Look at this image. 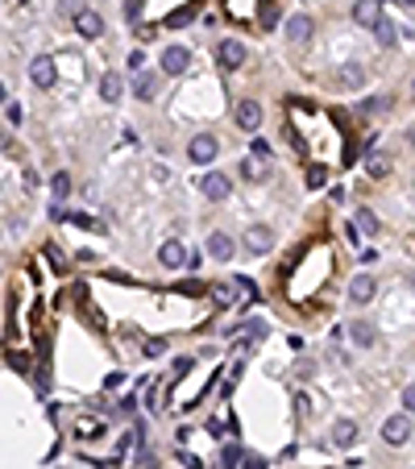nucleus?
I'll list each match as a JSON object with an SVG mask.
<instances>
[{"instance_id":"1","label":"nucleus","mask_w":415,"mask_h":469,"mask_svg":"<svg viewBox=\"0 0 415 469\" xmlns=\"http://www.w3.org/2000/svg\"><path fill=\"white\" fill-rule=\"evenodd\" d=\"M29 79H33V87H54V79H58L54 58H50V54H37V58L29 62Z\"/></svg>"},{"instance_id":"2","label":"nucleus","mask_w":415,"mask_h":469,"mask_svg":"<svg viewBox=\"0 0 415 469\" xmlns=\"http://www.w3.org/2000/svg\"><path fill=\"white\" fill-rule=\"evenodd\" d=\"M382 441L395 445V449L407 445V441H412V420H407V416H391V420L382 424Z\"/></svg>"},{"instance_id":"3","label":"nucleus","mask_w":415,"mask_h":469,"mask_svg":"<svg viewBox=\"0 0 415 469\" xmlns=\"http://www.w3.org/2000/svg\"><path fill=\"white\" fill-rule=\"evenodd\" d=\"M216 58H220V67H224V71H237V67L245 62V46H241L237 37H224V42H220V50H216Z\"/></svg>"},{"instance_id":"4","label":"nucleus","mask_w":415,"mask_h":469,"mask_svg":"<svg viewBox=\"0 0 415 469\" xmlns=\"http://www.w3.org/2000/svg\"><path fill=\"white\" fill-rule=\"evenodd\" d=\"M245 249H249V254H270V249H274V233H270L266 224H249V233H245Z\"/></svg>"},{"instance_id":"5","label":"nucleus","mask_w":415,"mask_h":469,"mask_svg":"<svg viewBox=\"0 0 415 469\" xmlns=\"http://www.w3.org/2000/svg\"><path fill=\"white\" fill-rule=\"evenodd\" d=\"M187 62H191V54H187L183 46H166V50H162V71H166V75H183Z\"/></svg>"},{"instance_id":"6","label":"nucleus","mask_w":415,"mask_h":469,"mask_svg":"<svg viewBox=\"0 0 415 469\" xmlns=\"http://www.w3.org/2000/svg\"><path fill=\"white\" fill-rule=\"evenodd\" d=\"M229 191H233L229 175H220V170H208V175H204V195H208V200H229Z\"/></svg>"},{"instance_id":"7","label":"nucleus","mask_w":415,"mask_h":469,"mask_svg":"<svg viewBox=\"0 0 415 469\" xmlns=\"http://www.w3.org/2000/svg\"><path fill=\"white\" fill-rule=\"evenodd\" d=\"M216 150H220V145H216V137H208V133H204V137H191V145H187L191 162H212Z\"/></svg>"},{"instance_id":"8","label":"nucleus","mask_w":415,"mask_h":469,"mask_svg":"<svg viewBox=\"0 0 415 469\" xmlns=\"http://www.w3.org/2000/svg\"><path fill=\"white\" fill-rule=\"evenodd\" d=\"M183 258H187V249H183V241H179V237L162 241V249H158V262H162V266L179 270V266H183Z\"/></svg>"},{"instance_id":"9","label":"nucleus","mask_w":415,"mask_h":469,"mask_svg":"<svg viewBox=\"0 0 415 469\" xmlns=\"http://www.w3.org/2000/svg\"><path fill=\"white\" fill-rule=\"evenodd\" d=\"M75 29H79L83 37H100V33H104V17L91 12V8H83V12L75 17Z\"/></svg>"},{"instance_id":"10","label":"nucleus","mask_w":415,"mask_h":469,"mask_svg":"<svg viewBox=\"0 0 415 469\" xmlns=\"http://www.w3.org/2000/svg\"><path fill=\"white\" fill-rule=\"evenodd\" d=\"M349 299L353 303H370L374 299V278L370 274H353L349 278Z\"/></svg>"},{"instance_id":"11","label":"nucleus","mask_w":415,"mask_h":469,"mask_svg":"<svg viewBox=\"0 0 415 469\" xmlns=\"http://www.w3.org/2000/svg\"><path fill=\"white\" fill-rule=\"evenodd\" d=\"M312 29H316V25H312V17H308V12H295V17L287 21V37H291V42H308V37H312Z\"/></svg>"},{"instance_id":"12","label":"nucleus","mask_w":415,"mask_h":469,"mask_svg":"<svg viewBox=\"0 0 415 469\" xmlns=\"http://www.w3.org/2000/svg\"><path fill=\"white\" fill-rule=\"evenodd\" d=\"M237 125H241V129H258V125H262V104L241 100V104H237Z\"/></svg>"},{"instance_id":"13","label":"nucleus","mask_w":415,"mask_h":469,"mask_svg":"<svg viewBox=\"0 0 415 469\" xmlns=\"http://www.w3.org/2000/svg\"><path fill=\"white\" fill-rule=\"evenodd\" d=\"M378 17H382L378 0H357V4H353V21H357V25H370V29H374Z\"/></svg>"},{"instance_id":"14","label":"nucleus","mask_w":415,"mask_h":469,"mask_svg":"<svg viewBox=\"0 0 415 469\" xmlns=\"http://www.w3.org/2000/svg\"><path fill=\"white\" fill-rule=\"evenodd\" d=\"M353 441H357V424H353V420H337V424H333V445H337V449H349Z\"/></svg>"},{"instance_id":"15","label":"nucleus","mask_w":415,"mask_h":469,"mask_svg":"<svg viewBox=\"0 0 415 469\" xmlns=\"http://www.w3.org/2000/svg\"><path fill=\"white\" fill-rule=\"evenodd\" d=\"M121 91H125L121 75H116V71H108V75L100 79V96H104V104H116V100H121Z\"/></svg>"},{"instance_id":"16","label":"nucleus","mask_w":415,"mask_h":469,"mask_svg":"<svg viewBox=\"0 0 415 469\" xmlns=\"http://www.w3.org/2000/svg\"><path fill=\"white\" fill-rule=\"evenodd\" d=\"M154 91H158V79H154L150 71H137V79H133V96L150 104V100H154Z\"/></svg>"},{"instance_id":"17","label":"nucleus","mask_w":415,"mask_h":469,"mask_svg":"<svg viewBox=\"0 0 415 469\" xmlns=\"http://www.w3.org/2000/svg\"><path fill=\"white\" fill-rule=\"evenodd\" d=\"M208 258L229 262V258H233V241H229L224 233H212V237H208Z\"/></svg>"},{"instance_id":"18","label":"nucleus","mask_w":415,"mask_h":469,"mask_svg":"<svg viewBox=\"0 0 415 469\" xmlns=\"http://www.w3.org/2000/svg\"><path fill=\"white\" fill-rule=\"evenodd\" d=\"M349 337H353V345L370 349V345H374V324H366V320H353V324H349Z\"/></svg>"},{"instance_id":"19","label":"nucleus","mask_w":415,"mask_h":469,"mask_svg":"<svg viewBox=\"0 0 415 469\" xmlns=\"http://www.w3.org/2000/svg\"><path fill=\"white\" fill-rule=\"evenodd\" d=\"M357 229H362L366 237H378V216H374L370 208H357Z\"/></svg>"},{"instance_id":"20","label":"nucleus","mask_w":415,"mask_h":469,"mask_svg":"<svg viewBox=\"0 0 415 469\" xmlns=\"http://www.w3.org/2000/svg\"><path fill=\"white\" fill-rule=\"evenodd\" d=\"M374 37H378L382 46H395V42H399V37H395V25H391L387 17H378V25H374Z\"/></svg>"},{"instance_id":"21","label":"nucleus","mask_w":415,"mask_h":469,"mask_svg":"<svg viewBox=\"0 0 415 469\" xmlns=\"http://www.w3.org/2000/svg\"><path fill=\"white\" fill-rule=\"evenodd\" d=\"M50 191H54V200H67V195H71V175L58 170V175L50 179Z\"/></svg>"},{"instance_id":"22","label":"nucleus","mask_w":415,"mask_h":469,"mask_svg":"<svg viewBox=\"0 0 415 469\" xmlns=\"http://www.w3.org/2000/svg\"><path fill=\"white\" fill-rule=\"evenodd\" d=\"M324 183H328V166H324V162H316V166L308 170V187H312V191H320Z\"/></svg>"},{"instance_id":"23","label":"nucleus","mask_w":415,"mask_h":469,"mask_svg":"<svg viewBox=\"0 0 415 469\" xmlns=\"http://www.w3.org/2000/svg\"><path fill=\"white\" fill-rule=\"evenodd\" d=\"M241 175H245V179H254V183H258V179H266V166H262V162H258V158H245V162H241Z\"/></svg>"},{"instance_id":"24","label":"nucleus","mask_w":415,"mask_h":469,"mask_svg":"<svg viewBox=\"0 0 415 469\" xmlns=\"http://www.w3.org/2000/svg\"><path fill=\"white\" fill-rule=\"evenodd\" d=\"M233 291H237L233 283H220V287H212V299H216V308H229V303H233Z\"/></svg>"},{"instance_id":"25","label":"nucleus","mask_w":415,"mask_h":469,"mask_svg":"<svg viewBox=\"0 0 415 469\" xmlns=\"http://www.w3.org/2000/svg\"><path fill=\"white\" fill-rule=\"evenodd\" d=\"M141 349H145V357H162V353H166V337H150Z\"/></svg>"},{"instance_id":"26","label":"nucleus","mask_w":415,"mask_h":469,"mask_svg":"<svg viewBox=\"0 0 415 469\" xmlns=\"http://www.w3.org/2000/svg\"><path fill=\"white\" fill-rule=\"evenodd\" d=\"M220 466H224V469H237V466H241V449H237V445H229V449L220 453Z\"/></svg>"},{"instance_id":"27","label":"nucleus","mask_w":415,"mask_h":469,"mask_svg":"<svg viewBox=\"0 0 415 469\" xmlns=\"http://www.w3.org/2000/svg\"><path fill=\"white\" fill-rule=\"evenodd\" d=\"M191 17H195V8H191V4H187V8H175V12H170V17H166V25H187V21H191Z\"/></svg>"},{"instance_id":"28","label":"nucleus","mask_w":415,"mask_h":469,"mask_svg":"<svg viewBox=\"0 0 415 469\" xmlns=\"http://www.w3.org/2000/svg\"><path fill=\"white\" fill-rule=\"evenodd\" d=\"M233 287H237L241 295H249V299H258V287H254V283H249L245 274H237V278H233Z\"/></svg>"},{"instance_id":"29","label":"nucleus","mask_w":415,"mask_h":469,"mask_svg":"<svg viewBox=\"0 0 415 469\" xmlns=\"http://www.w3.org/2000/svg\"><path fill=\"white\" fill-rule=\"evenodd\" d=\"M79 436H100L104 428H100V420H79V428H75Z\"/></svg>"},{"instance_id":"30","label":"nucleus","mask_w":415,"mask_h":469,"mask_svg":"<svg viewBox=\"0 0 415 469\" xmlns=\"http://www.w3.org/2000/svg\"><path fill=\"white\" fill-rule=\"evenodd\" d=\"M387 166H391L387 158H378V154L370 158V175H374V179H382V175H387Z\"/></svg>"},{"instance_id":"31","label":"nucleus","mask_w":415,"mask_h":469,"mask_svg":"<svg viewBox=\"0 0 415 469\" xmlns=\"http://www.w3.org/2000/svg\"><path fill=\"white\" fill-rule=\"evenodd\" d=\"M83 12V0H62V17H79Z\"/></svg>"},{"instance_id":"32","label":"nucleus","mask_w":415,"mask_h":469,"mask_svg":"<svg viewBox=\"0 0 415 469\" xmlns=\"http://www.w3.org/2000/svg\"><path fill=\"white\" fill-rule=\"evenodd\" d=\"M245 337H254V341L266 337V324H262V320H249V324H245Z\"/></svg>"},{"instance_id":"33","label":"nucleus","mask_w":415,"mask_h":469,"mask_svg":"<svg viewBox=\"0 0 415 469\" xmlns=\"http://www.w3.org/2000/svg\"><path fill=\"white\" fill-rule=\"evenodd\" d=\"M8 121L21 125V121H25V108H21V104H8Z\"/></svg>"},{"instance_id":"34","label":"nucleus","mask_w":415,"mask_h":469,"mask_svg":"<svg viewBox=\"0 0 415 469\" xmlns=\"http://www.w3.org/2000/svg\"><path fill=\"white\" fill-rule=\"evenodd\" d=\"M125 12H129V21H137L141 17V0H125Z\"/></svg>"},{"instance_id":"35","label":"nucleus","mask_w":415,"mask_h":469,"mask_svg":"<svg viewBox=\"0 0 415 469\" xmlns=\"http://www.w3.org/2000/svg\"><path fill=\"white\" fill-rule=\"evenodd\" d=\"M241 469H266V461H262V457H254V453H249V457H241Z\"/></svg>"},{"instance_id":"36","label":"nucleus","mask_w":415,"mask_h":469,"mask_svg":"<svg viewBox=\"0 0 415 469\" xmlns=\"http://www.w3.org/2000/svg\"><path fill=\"white\" fill-rule=\"evenodd\" d=\"M254 154H258V158H270V145H266L262 137H254Z\"/></svg>"},{"instance_id":"37","label":"nucleus","mask_w":415,"mask_h":469,"mask_svg":"<svg viewBox=\"0 0 415 469\" xmlns=\"http://www.w3.org/2000/svg\"><path fill=\"white\" fill-rule=\"evenodd\" d=\"M8 362H12L17 370H29V357H25V353H8Z\"/></svg>"},{"instance_id":"38","label":"nucleus","mask_w":415,"mask_h":469,"mask_svg":"<svg viewBox=\"0 0 415 469\" xmlns=\"http://www.w3.org/2000/svg\"><path fill=\"white\" fill-rule=\"evenodd\" d=\"M121 382H125V374H121V370H116V374H108V378H104V387H108V391H116V387H121Z\"/></svg>"},{"instance_id":"39","label":"nucleus","mask_w":415,"mask_h":469,"mask_svg":"<svg viewBox=\"0 0 415 469\" xmlns=\"http://www.w3.org/2000/svg\"><path fill=\"white\" fill-rule=\"evenodd\" d=\"M403 407H407V412H415V382L403 391Z\"/></svg>"},{"instance_id":"40","label":"nucleus","mask_w":415,"mask_h":469,"mask_svg":"<svg viewBox=\"0 0 415 469\" xmlns=\"http://www.w3.org/2000/svg\"><path fill=\"white\" fill-rule=\"evenodd\" d=\"M179 457H183V466H187V469H204V466H200V457H191V453H183V449H179Z\"/></svg>"},{"instance_id":"41","label":"nucleus","mask_w":415,"mask_h":469,"mask_svg":"<svg viewBox=\"0 0 415 469\" xmlns=\"http://www.w3.org/2000/svg\"><path fill=\"white\" fill-rule=\"evenodd\" d=\"M71 220H75V224H79V229H96V224H91V216H83V212H75V216H71Z\"/></svg>"},{"instance_id":"42","label":"nucleus","mask_w":415,"mask_h":469,"mask_svg":"<svg viewBox=\"0 0 415 469\" xmlns=\"http://www.w3.org/2000/svg\"><path fill=\"white\" fill-rule=\"evenodd\" d=\"M399 4H407V8H415V0H399Z\"/></svg>"},{"instance_id":"43","label":"nucleus","mask_w":415,"mask_h":469,"mask_svg":"<svg viewBox=\"0 0 415 469\" xmlns=\"http://www.w3.org/2000/svg\"><path fill=\"white\" fill-rule=\"evenodd\" d=\"M0 100H4V83H0Z\"/></svg>"},{"instance_id":"44","label":"nucleus","mask_w":415,"mask_h":469,"mask_svg":"<svg viewBox=\"0 0 415 469\" xmlns=\"http://www.w3.org/2000/svg\"><path fill=\"white\" fill-rule=\"evenodd\" d=\"M412 145H415V133H412Z\"/></svg>"},{"instance_id":"45","label":"nucleus","mask_w":415,"mask_h":469,"mask_svg":"<svg viewBox=\"0 0 415 469\" xmlns=\"http://www.w3.org/2000/svg\"><path fill=\"white\" fill-rule=\"evenodd\" d=\"M412 96H415V83H412Z\"/></svg>"},{"instance_id":"46","label":"nucleus","mask_w":415,"mask_h":469,"mask_svg":"<svg viewBox=\"0 0 415 469\" xmlns=\"http://www.w3.org/2000/svg\"><path fill=\"white\" fill-rule=\"evenodd\" d=\"M17 4H25V0H17Z\"/></svg>"}]
</instances>
